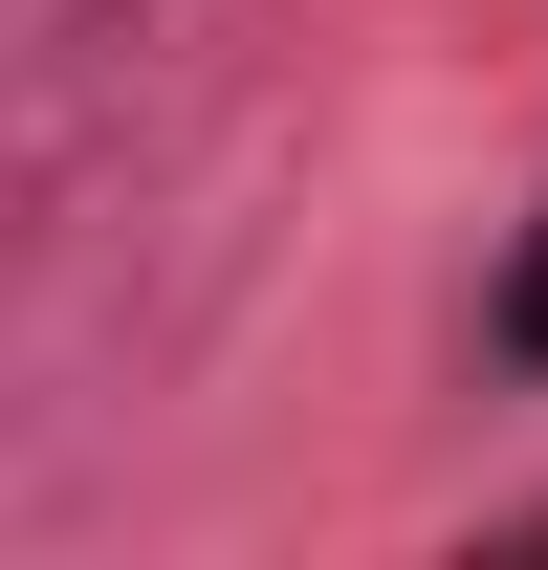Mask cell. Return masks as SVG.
I'll list each match as a JSON object with an SVG mask.
<instances>
[{
    "label": "cell",
    "mask_w": 548,
    "mask_h": 570,
    "mask_svg": "<svg viewBox=\"0 0 548 570\" xmlns=\"http://www.w3.org/2000/svg\"><path fill=\"white\" fill-rule=\"evenodd\" d=\"M482 330H505V373H548V219H527V264H505V307H482Z\"/></svg>",
    "instance_id": "1"
}]
</instances>
